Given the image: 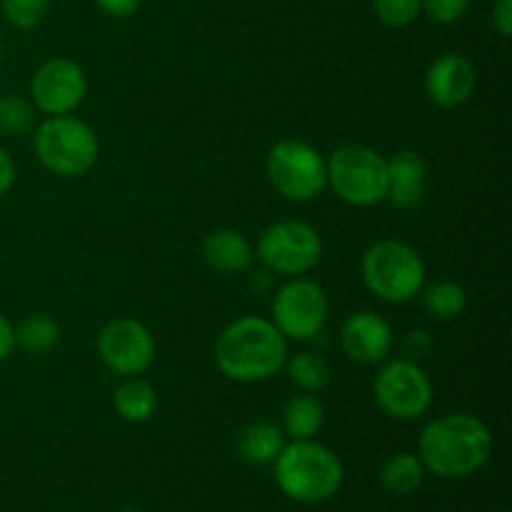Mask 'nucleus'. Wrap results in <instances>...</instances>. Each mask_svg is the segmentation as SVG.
I'll return each instance as SVG.
<instances>
[{"label": "nucleus", "instance_id": "nucleus-9", "mask_svg": "<svg viewBox=\"0 0 512 512\" xmlns=\"http://www.w3.org/2000/svg\"><path fill=\"white\" fill-rule=\"evenodd\" d=\"M255 258L275 275L298 278L318 268L323 258V238L305 220H275L260 233Z\"/></svg>", "mask_w": 512, "mask_h": 512}, {"label": "nucleus", "instance_id": "nucleus-17", "mask_svg": "<svg viewBox=\"0 0 512 512\" xmlns=\"http://www.w3.org/2000/svg\"><path fill=\"white\" fill-rule=\"evenodd\" d=\"M113 408L125 423H145L158 408V390L140 375H130L113 390Z\"/></svg>", "mask_w": 512, "mask_h": 512}, {"label": "nucleus", "instance_id": "nucleus-31", "mask_svg": "<svg viewBox=\"0 0 512 512\" xmlns=\"http://www.w3.org/2000/svg\"><path fill=\"white\" fill-rule=\"evenodd\" d=\"M405 350H408V355H405V358H410V360L423 358V355L430 350L428 333H425V330H413V333H408V343H405Z\"/></svg>", "mask_w": 512, "mask_h": 512}, {"label": "nucleus", "instance_id": "nucleus-33", "mask_svg": "<svg viewBox=\"0 0 512 512\" xmlns=\"http://www.w3.org/2000/svg\"><path fill=\"white\" fill-rule=\"evenodd\" d=\"M0 60H3V38H0Z\"/></svg>", "mask_w": 512, "mask_h": 512}, {"label": "nucleus", "instance_id": "nucleus-27", "mask_svg": "<svg viewBox=\"0 0 512 512\" xmlns=\"http://www.w3.org/2000/svg\"><path fill=\"white\" fill-rule=\"evenodd\" d=\"M468 5L470 0H420V13H425L435 23L448 25L463 18Z\"/></svg>", "mask_w": 512, "mask_h": 512}, {"label": "nucleus", "instance_id": "nucleus-14", "mask_svg": "<svg viewBox=\"0 0 512 512\" xmlns=\"http://www.w3.org/2000/svg\"><path fill=\"white\" fill-rule=\"evenodd\" d=\"M475 65L463 53H443L425 70V95L438 108H458L475 90Z\"/></svg>", "mask_w": 512, "mask_h": 512}, {"label": "nucleus", "instance_id": "nucleus-29", "mask_svg": "<svg viewBox=\"0 0 512 512\" xmlns=\"http://www.w3.org/2000/svg\"><path fill=\"white\" fill-rule=\"evenodd\" d=\"M95 5L110 18H128L140 8V0H95Z\"/></svg>", "mask_w": 512, "mask_h": 512}, {"label": "nucleus", "instance_id": "nucleus-7", "mask_svg": "<svg viewBox=\"0 0 512 512\" xmlns=\"http://www.w3.org/2000/svg\"><path fill=\"white\" fill-rule=\"evenodd\" d=\"M270 185L293 203H308L328 188V158L305 140H280L265 160Z\"/></svg>", "mask_w": 512, "mask_h": 512}, {"label": "nucleus", "instance_id": "nucleus-8", "mask_svg": "<svg viewBox=\"0 0 512 512\" xmlns=\"http://www.w3.org/2000/svg\"><path fill=\"white\" fill-rule=\"evenodd\" d=\"M373 375V398L388 418L410 420L423 418L433 405V380L418 360L385 358Z\"/></svg>", "mask_w": 512, "mask_h": 512}, {"label": "nucleus", "instance_id": "nucleus-28", "mask_svg": "<svg viewBox=\"0 0 512 512\" xmlns=\"http://www.w3.org/2000/svg\"><path fill=\"white\" fill-rule=\"evenodd\" d=\"M493 28L503 38L512 35V0H495L493 5Z\"/></svg>", "mask_w": 512, "mask_h": 512}, {"label": "nucleus", "instance_id": "nucleus-11", "mask_svg": "<svg viewBox=\"0 0 512 512\" xmlns=\"http://www.w3.org/2000/svg\"><path fill=\"white\" fill-rule=\"evenodd\" d=\"M98 355L110 373L130 378L153 365L155 338L140 320L113 318L98 333Z\"/></svg>", "mask_w": 512, "mask_h": 512}, {"label": "nucleus", "instance_id": "nucleus-18", "mask_svg": "<svg viewBox=\"0 0 512 512\" xmlns=\"http://www.w3.org/2000/svg\"><path fill=\"white\" fill-rule=\"evenodd\" d=\"M285 445V433L270 420H255L238 435V453L250 465H273Z\"/></svg>", "mask_w": 512, "mask_h": 512}, {"label": "nucleus", "instance_id": "nucleus-19", "mask_svg": "<svg viewBox=\"0 0 512 512\" xmlns=\"http://www.w3.org/2000/svg\"><path fill=\"white\" fill-rule=\"evenodd\" d=\"M325 423V408L315 393H298L288 398L283 408V433L293 440H308L320 433Z\"/></svg>", "mask_w": 512, "mask_h": 512}, {"label": "nucleus", "instance_id": "nucleus-24", "mask_svg": "<svg viewBox=\"0 0 512 512\" xmlns=\"http://www.w3.org/2000/svg\"><path fill=\"white\" fill-rule=\"evenodd\" d=\"M35 113L38 110L30 103V98L15 93L0 95V133L10 135V138L33 133Z\"/></svg>", "mask_w": 512, "mask_h": 512}, {"label": "nucleus", "instance_id": "nucleus-6", "mask_svg": "<svg viewBox=\"0 0 512 512\" xmlns=\"http://www.w3.org/2000/svg\"><path fill=\"white\" fill-rule=\"evenodd\" d=\"M328 188L353 208H370L385 200V155L363 143L340 145L328 158Z\"/></svg>", "mask_w": 512, "mask_h": 512}, {"label": "nucleus", "instance_id": "nucleus-30", "mask_svg": "<svg viewBox=\"0 0 512 512\" xmlns=\"http://www.w3.org/2000/svg\"><path fill=\"white\" fill-rule=\"evenodd\" d=\"M15 175H18V168H15L8 150L0 145V198H3V195L15 185Z\"/></svg>", "mask_w": 512, "mask_h": 512}, {"label": "nucleus", "instance_id": "nucleus-32", "mask_svg": "<svg viewBox=\"0 0 512 512\" xmlns=\"http://www.w3.org/2000/svg\"><path fill=\"white\" fill-rule=\"evenodd\" d=\"M15 350V328L3 313H0V363L8 360Z\"/></svg>", "mask_w": 512, "mask_h": 512}, {"label": "nucleus", "instance_id": "nucleus-13", "mask_svg": "<svg viewBox=\"0 0 512 512\" xmlns=\"http://www.w3.org/2000/svg\"><path fill=\"white\" fill-rule=\"evenodd\" d=\"M340 350L360 365H378L393 350V325L373 310L348 315L340 328Z\"/></svg>", "mask_w": 512, "mask_h": 512}, {"label": "nucleus", "instance_id": "nucleus-3", "mask_svg": "<svg viewBox=\"0 0 512 512\" xmlns=\"http://www.w3.org/2000/svg\"><path fill=\"white\" fill-rule=\"evenodd\" d=\"M273 475L285 498L300 505H318L338 493L345 470L328 445L308 438L283 445L273 463Z\"/></svg>", "mask_w": 512, "mask_h": 512}, {"label": "nucleus", "instance_id": "nucleus-23", "mask_svg": "<svg viewBox=\"0 0 512 512\" xmlns=\"http://www.w3.org/2000/svg\"><path fill=\"white\" fill-rule=\"evenodd\" d=\"M60 343L58 320L45 313L25 315L15 325V348L25 350L30 355H45Z\"/></svg>", "mask_w": 512, "mask_h": 512}, {"label": "nucleus", "instance_id": "nucleus-15", "mask_svg": "<svg viewBox=\"0 0 512 512\" xmlns=\"http://www.w3.org/2000/svg\"><path fill=\"white\" fill-rule=\"evenodd\" d=\"M388 168V190L385 200L395 208H415L420 205L428 185V163L415 150H398L390 158H385Z\"/></svg>", "mask_w": 512, "mask_h": 512}, {"label": "nucleus", "instance_id": "nucleus-22", "mask_svg": "<svg viewBox=\"0 0 512 512\" xmlns=\"http://www.w3.org/2000/svg\"><path fill=\"white\" fill-rule=\"evenodd\" d=\"M285 373H288L290 383L300 390V393H320L330 385L333 380V370H330V363L318 353H310V350H303V353L288 355L285 360Z\"/></svg>", "mask_w": 512, "mask_h": 512}, {"label": "nucleus", "instance_id": "nucleus-4", "mask_svg": "<svg viewBox=\"0 0 512 512\" xmlns=\"http://www.w3.org/2000/svg\"><path fill=\"white\" fill-rule=\"evenodd\" d=\"M360 275L370 293L390 305L418 298L425 285V260L405 240H378L360 263Z\"/></svg>", "mask_w": 512, "mask_h": 512}, {"label": "nucleus", "instance_id": "nucleus-16", "mask_svg": "<svg viewBox=\"0 0 512 512\" xmlns=\"http://www.w3.org/2000/svg\"><path fill=\"white\" fill-rule=\"evenodd\" d=\"M255 250L250 240L235 228L210 230L203 240V260L220 275H238L250 268Z\"/></svg>", "mask_w": 512, "mask_h": 512}, {"label": "nucleus", "instance_id": "nucleus-12", "mask_svg": "<svg viewBox=\"0 0 512 512\" xmlns=\"http://www.w3.org/2000/svg\"><path fill=\"white\" fill-rule=\"evenodd\" d=\"M88 93L85 70L70 58H50L30 78V103L38 113L68 115Z\"/></svg>", "mask_w": 512, "mask_h": 512}, {"label": "nucleus", "instance_id": "nucleus-26", "mask_svg": "<svg viewBox=\"0 0 512 512\" xmlns=\"http://www.w3.org/2000/svg\"><path fill=\"white\" fill-rule=\"evenodd\" d=\"M380 23L390 28H408L420 18V0H373Z\"/></svg>", "mask_w": 512, "mask_h": 512}, {"label": "nucleus", "instance_id": "nucleus-2", "mask_svg": "<svg viewBox=\"0 0 512 512\" xmlns=\"http://www.w3.org/2000/svg\"><path fill=\"white\" fill-rule=\"evenodd\" d=\"M288 360V340L260 315H240L215 340V365L233 383H263Z\"/></svg>", "mask_w": 512, "mask_h": 512}, {"label": "nucleus", "instance_id": "nucleus-20", "mask_svg": "<svg viewBox=\"0 0 512 512\" xmlns=\"http://www.w3.org/2000/svg\"><path fill=\"white\" fill-rule=\"evenodd\" d=\"M420 300H423L425 313L433 315L435 320H443V323L458 320L468 310V290L450 278H440L423 285Z\"/></svg>", "mask_w": 512, "mask_h": 512}, {"label": "nucleus", "instance_id": "nucleus-10", "mask_svg": "<svg viewBox=\"0 0 512 512\" xmlns=\"http://www.w3.org/2000/svg\"><path fill=\"white\" fill-rule=\"evenodd\" d=\"M273 325L285 340H313L325 328L330 315V300L323 285L298 275L280 285L270 303Z\"/></svg>", "mask_w": 512, "mask_h": 512}, {"label": "nucleus", "instance_id": "nucleus-1", "mask_svg": "<svg viewBox=\"0 0 512 512\" xmlns=\"http://www.w3.org/2000/svg\"><path fill=\"white\" fill-rule=\"evenodd\" d=\"M493 455V433L470 413H448L430 420L418 438V458L425 473L443 480H463L485 468Z\"/></svg>", "mask_w": 512, "mask_h": 512}, {"label": "nucleus", "instance_id": "nucleus-5", "mask_svg": "<svg viewBox=\"0 0 512 512\" xmlns=\"http://www.w3.org/2000/svg\"><path fill=\"white\" fill-rule=\"evenodd\" d=\"M33 148L40 165L60 178H78L95 165L100 143L85 120L68 115H48L35 125Z\"/></svg>", "mask_w": 512, "mask_h": 512}, {"label": "nucleus", "instance_id": "nucleus-34", "mask_svg": "<svg viewBox=\"0 0 512 512\" xmlns=\"http://www.w3.org/2000/svg\"><path fill=\"white\" fill-rule=\"evenodd\" d=\"M118 512H140V510H133V508H125V510H118Z\"/></svg>", "mask_w": 512, "mask_h": 512}, {"label": "nucleus", "instance_id": "nucleus-25", "mask_svg": "<svg viewBox=\"0 0 512 512\" xmlns=\"http://www.w3.org/2000/svg\"><path fill=\"white\" fill-rule=\"evenodd\" d=\"M3 18L18 30H33L48 13V0H0Z\"/></svg>", "mask_w": 512, "mask_h": 512}, {"label": "nucleus", "instance_id": "nucleus-21", "mask_svg": "<svg viewBox=\"0 0 512 512\" xmlns=\"http://www.w3.org/2000/svg\"><path fill=\"white\" fill-rule=\"evenodd\" d=\"M425 468L420 463L418 453H395L380 468V485L385 493L408 498L423 485Z\"/></svg>", "mask_w": 512, "mask_h": 512}]
</instances>
